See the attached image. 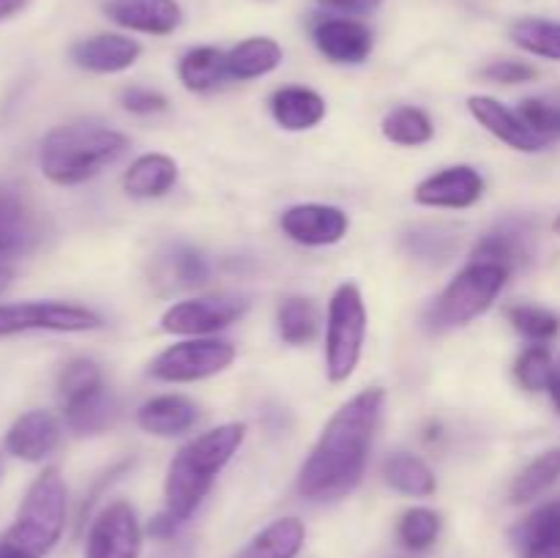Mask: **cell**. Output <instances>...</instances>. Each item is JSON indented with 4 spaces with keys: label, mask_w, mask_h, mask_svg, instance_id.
Masks as SVG:
<instances>
[{
    "label": "cell",
    "mask_w": 560,
    "mask_h": 558,
    "mask_svg": "<svg viewBox=\"0 0 560 558\" xmlns=\"http://www.w3.org/2000/svg\"><path fill=\"white\" fill-rule=\"evenodd\" d=\"M383 403V388H364L328 419L299 474V492L306 501H337L355 490L364 476Z\"/></svg>",
    "instance_id": "cell-1"
},
{
    "label": "cell",
    "mask_w": 560,
    "mask_h": 558,
    "mask_svg": "<svg viewBox=\"0 0 560 558\" xmlns=\"http://www.w3.org/2000/svg\"><path fill=\"white\" fill-rule=\"evenodd\" d=\"M244 435V425H222L186 443L175 454L167 468V479H164V503L178 523L197 512L202 498L211 492L217 476L241 449Z\"/></svg>",
    "instance_id": "cell-2"
},
{
    "label": "cell",
    "mask_w": 560,
    "mask_h": 558,
    "mask_svg": "<svg viewBox=\"0 0 560 558\" xmlns=\"http://www.w3.org/2000/svg\"><path fill=\"white\" fill-rule=\"evenodd\" d=\"M126 148L129 140L120 131L96 124H71L44 137L38 162L52 184L77 186L118 162Z\"/></svg>",
    "instance_id": "cell-3"
},
{
    "label": "cell",
    "mask_w": 560,
    "mask_h": 558,
    "mask_svg": "<svg viewBox=\"0 0 560 558\" xmlns=\"http://www.w3.org/2000/svg\"><path fill=\"white\" fill-rule=\"evenodd\" d=\"M69 492L58 468L42 470L25 492L14 523L0 536V558H44L66 525Z\"/></svg>",
    "instance_id": "cell-4"
},
{
    "label": "cell",
    "mask_w": 560,
    "mask_h": 558,
    "mask_svg": "<svg viewBox=\"0 0 560 558\" xmlns=\"http://www.w3.org/2000/svg\"><path fill=\"white\" fill-rule=\"evenodd\" d=\"M509 271L495 263H470L457 274L452 284L438 295L427 312V326L432 332H446L485 315L506 284Z\"/></svg>",
    "instance_id": "cell-5"
},
{
    "label": "cell",
    "mask_w": 560,
    "mask_h": 558,
    "mask_svg": "<svg viewBox=\"0 0 560 558\" xmlns=\"http://www.w3.org/2000/svg\"><path fill=\"white\" fill-rule=\"evenodd\" d=\"M366 334V310L355 284H339L328 304L326 370L334 383L348 381L361 359Z\"/></svg>",
    "instance_id": "cell-6"
},
{
    "label": "cell",
    "mask_w": 560,
    "mask_h": 558,
    "mask_svg": "<svg viewBox=\"0 0 560 558\" xmlns=\"http://www.w3.org/2000/svg\"><path fill=\"white\" fill-rule=\"evenodd\" d=\"M104 321L85 306L66 301H20L0 304V337H14L25 332H96Z\"/></svg>",
    "instance_id": "cell-7"
},
{
    "label": "cell",
    "mask_w": 560,
    "mask_h": 558,
    "mask_svg": "<svg viewBox=\"0 0 560 558\" xmlns=\"http://www.w3.org/2000/svg\"><path fill=\"white\" fill-rule=\"evenodd\" d=\"M235 348L224 339H186L151 361V375L167 383H191L228 370Z\"/></svg>",
    "instance_id": "cell-8"
},
{
    "label": "cell",
    "mask_w": 560,
    "mask_h": 558,
    "mask_svg": "<svg viewBox=\"0 0 560 558\" xmlns=\"http://www.w3.org/2000/svg\"><path fill=\"white\" fill-rule=\"evenodd\" d=\"M142 528L135 509L126 501L104 507L91 523L85 558H140Z\"/></svg>",
    "instance_id": "cell-9"
},
{
    "label": "cell",
    "mask_w": 560,
    "mask_h": 558,
    "mask_svg": "<svg viewBox=\"0 0 560 558\" xmlns=\"http://www.w3.org/2000/svg\"><path fill=\"white\" fill-rule=\"evenodd\" d=\"M246 306L249 304L244 299H233V295L180 301L164 312L162 328L167 334H180V337H200V334L228 328L230 323L244 315Z\"/></svg>",
    "instance_id": "cell-10"
},
{
    "label": "cell",
    "mask_w": 560,
    "mask_h": 558,
    "mask_svg": "<svg viewBox=\"0 0 560 558\" xmlns=\"http://www.w3.org/2000/svg\"><path fill=\"white\" fill-rule=\"evenodd\" d=\"M284 235L304 246H328L337 244L348 233V213L337 206H320L306 202L293 206L282 213Z\"/></svg>",
    "instance_id": "cell-11"
},
{
    "label": "cell",
    "mask_w": 560,
    "mask_h": 558,
    "mask_svg": "<svg viewBox=\"0 0 560 558\" xmlns=\"http://www.w3.org/2000/svg\"><path fill=\"white\" fill-rule=\"evenodd\" d=\"M104 14L115 25L151 36H170L184 22L178 0H107Z\"/></svg>",
    "instance_id": "cell-12"
},
{
    "label": "cell",
    "mask_w": 560,
    "mask_h": 558,
    "mask_svg": "<svg viewBox=\"0 0 560 558\" xmlns=\"http://www.w3.org/2000/svg\"><path fill=\"white\" fill-rule=\"evenodd\" d=\"M485 195V181L474 167H448L416 186V202L430 208H470Z\"/></svg>",
    "instance_id": "cell-13"
},
{
    "label": "cell",
    "mask_w": 560,
    "mask_h": 558,
    "mask_svg": "<svg viewBox=\"0 0 560 558\" xmlns=\"http://www.w3.org/2000/svg\"><path fill=\"white\" fill-rule=\"evenodd\" d=\"M468 109L481 126H485L490 135H495L498 140H503L506 146L517 148V151H541L547 146V137H541L539 131L530 129L523 120V115L514 113V109L503 107L501 102L490 96H470Z\"/></svg>",
    "instance_id": "cell-14"
},
{
    "label": "cell",
    "mask_w": 560,
    "mask_h": 558,
    "mask_svg": "<svg viewBox=\"0 0 560 558\" xmlns=\"http://www.w3.org/2000/svg\"><path fill=\"white\" fill-rule=\"evenodd\" d=\"M60 441V425L47 410H27L5 432V452L25 463L49 457Z\"/></svg>",
    "instance_id": "cell-15"
},
{
    "label": "cell",
    "mask_w": 560,
    "mask_h": 558,
    "mask_svg": "<svg viewBox=\"0 0 560 558\" xmlns=\"http://www.w3.org/2000/svg\"><path fill=\"white\" fill-rule=\"evenodd\" d=\"M142 47L129 36L120 33H98V36L82 38L71 47V60L80 69L96 71V74H115L137 63Z\"/></svg>",
    "instance_id": "cell-16"
},
{
    "label": "cell",
    "mask_w": 560,
    "mask_h": 558,
    "mask_svg": "<svg viewBox=\"0 0 560 558\" xmlns=\"http://www.w3.org/2000/svg\"><path fill=\"white\" fill-rule=\"evenodd\" d=\"M317 49L334 63H361L372 53V31L359 20H320L312 31Z\"/></svg>",
    "instance_id": "cell-17"
},
{
    "label": "cell",
    "mask_w": 560,
    "mask_h": 558,
    "mask_svg": "<svg viewBox=\"0 0 560 558\" xmlns=\"http://www.w3.org/2000/svg\"><path fill=\"white\" fill-rule=\"evenodd\" d=\"M38 239H42V228L25 197L11 186L0 184V257L31 252Z\"/></svg>",
    "instance_id": "cell-18"
},
{
    "label": "cell",
    "mask_w": 560,
    "mask_h": 558,
    "mask_svg": "<svg viewBox=\"0 0 560 558\" xmlns=\"http://www.w3.org/2000/svg\"><path fill=\"white\" fill-rule=\"evenodd\" d=\"M530 255H534V249H530L528 224L506 222L476 244L474 263H495L512 274L517 266H525Z\"/></svg>",
    "instance_id": "cell-19"
},
{
    "label": "cell",
    "mask_w": 560,
    "mask_h": 558,
    "mask_svg": "<svg viewBox=\"0 0 560 558\" xmlns=\"http://www.w3.org/2000/svg\"><path fill=\"white\" fill-rule=\"evenodd\" d=\"M197 421V405L180 394H162L153 397L137 410V425L159 438H173L191 430Z\"/></svg>",
    "instance_id": "cell-20"
},
{
    "label": "cell",
    "mask_w": 560,
    "mask_h": 558,
    "mask_svg": "<svg viewBox=\"0 0 560 558\" xmlns=\"http://www.w3.org/2000/svg\"><path fill=\"white\" fill-rule=\"evenodd\" d=\"M271 113L288 131H304L326 118V102L310 88H282L271 96Z\"/></svg>",
    "instance_id": "cell-21"
},
{
    "label": "cell",
    "mask_w": 560,
    "mask_h": 558,
    "mask_svg": "<svg viewBox=\"0 0 560 558\" xmlns=\"http://www.w3.org/2000/svg\"><path fill=\"white\" fill-rule=\"evenodd\" d=\"M175 181H178V164L173 159L164 156V153H145L137 162H131L124 186L131 197L151 200V197L167 195Z\"/></svg>",
    "instance_id": "cell-22"
},
{
    "label": "cell",
    "mask_w": 560,
    "mask_h": 558,
    "mask_svg": "<svg viewBox=\"0 0 560 558\" xmlns=\"http://www.w3.org/2000/svg\"><path fill=\"white\" fill-rule=\"evenodd\" d=\"M306 528L299 518L273 520L235 558H295L304 547Z\"/></svg>",
    "instance_id": "cell-23"
},
{
    "label": "cell",
    "mask_w": 560,
    "mask_h": 558,
    "mask_svg": "<svg viewBox=\"0 0 560 558\" xmlns=\"http://www.w3.org/2000/svg\"><path fill=\"white\" fill-rule=\"evenodd\" d=\"M282 63V47L268 36L246 38L228 53V69L233 80H255L271 74Z\"/></svg>",
    "instance_id": "cell-24"
},
{
    "label": "cell",
    "mask_w": 560,
    "mask_h": 558,
    "mask_svg": "<svg viewBox=\"0 0 560 558\" xmlns=\"http://www.w3.org/2000/svg\"><path fill=\"white\" fill-rule=\"evenodd\" d=\"M178 77L189 91H213V88L224 85L230 77L228 69V53L217 47H197L180 58L178 63Z\"/></svg>",
    "instance_id": "cell-25"
},
{
    "label": "cell",
    "mask_w": 560,
    "mask_h": 558,
    "mask_svg": "<svg viewBox=\"0 0 560 558\" xmlns=\"http://www.w3.org/2000/svg\"><path fill=\"white\" fill-rule=\"evenodd\" d=\"M402 249L421 263H446L459 249V235L446 224H413L402 235Z\"/></svg>",
    "instance_id": "cell-26"
},
{
    "label": "cell",
    "mask_w": 560,
    "mask_h": 558,
    "mask_svg": "<svg viewBox=\"0 0 560 558\" xmlns=\"http://www.w3.org/2000/svg\"><path fill=\"white\" fill-rule=\"evenodd\" d=\"M383 476H386L388 485L397 492H405V496L413 498H427L435 492L438 481L435 474H432L430 465L421 457L408 452H397L386 460L383 465Z\"/></svg>",
    "instance_id": "cell-27"
},
{
    "label": "cell",
    "mask_w": 560,
    "mask_h": 558,
    "mask_svg": "<svg viewBox=\"0 0 560 558\" xmlns=\"http://www.w3.org/2000/svg\"><path fill=\"white\" fill-rule=\"evenodd\" d=\"M63 416L69 430H74L77 435H96V432H104L107 427L115 425V419H118V399L107 388H102V392L91 394L82 403L63 408Z\"/></svg>",
    "instance_id": "cell-28"
},
{
    "label": "cell",
    "mask_w": 560,
    "mask_h": 558,
    "mask_svg": "<svg viewBox=\"0 0 560 558\" xmlns=\"http://www.w3.org/2000/svg\"><path fill=\"white\" fill-rule=\"evenodd\" d=\"M558 479H560V446L550 449V452H545L541 457H536L528 468H523V474H520L512 485V501L514 503L534 501V498H539L541 492L550 490Z\"/></svg>",
    "instance_id": "cell-29"
},
{
    "label": "cell",
    "mask_w": 560,
    "mask_h": 558,
    "mask_svg": "<svg viewBox=\"0 0 560 558\" xmlns=\"http://www.w3.org/2000/svg\"><path fill=\"white\" fill-rule=\"evenodd\" d=\"M512 42L523 47L525 53H534L539 58L560 60V22L539 20V16H528V20L514 22L509 31Z\"/></svg>",
    "instance_id": "cell-30"
},
{
    "label": "cell",
    "mask_w": 560,
    "mask_h": 558,
    "mask_svg": "<svg viewBox=\"0 0 560 558\" xmlns=\"http://www.w3.org/2000/svg\"><path fill=\"white\" fill-rule=\"evenodd\" d=\"M102 370L91 359H71L58 375V397L63 403V408L82 403V399L102 392Z\"/></svg>",
    "instance_id": "cell-31"
},
{
    "label": "cell",
    "mask_w": 560,
    "mask_h": 558,
    "mask_svg": "<svg viewBox=\"0 0 560 558\" xmlns=\"http://www.w3.org/2000/svg\"><path fill=\"white\" fill-rule=\"evenodd\" d=\"M320 317L312 301L288 299L279 306V334L288 345H306L317 337Z\"/></svg>",
    "instance_id": "cell-32"
},
{
    "label": "cell",
    "mask_w": 560,
    "mask_h": 558,
    "mask_svg": "<svg viewBox=\"0 0 560 558\" xmlns=\"http://www.w3.org/2000/svg\"><path fill=\"white\" fill-rule=\"evenodd\" d=\"M383 135L386 140L397 142V146H424L432 140L435 129L432 120L427 118L424 109L419 107H399L383 120Z\"/></svg>",
    "instance_id": "cell-33"
},
{
    "label": "cell",
    "mask_w": 560,
    "mask_h": 558,
    "mask_svg": "<svg viewBox=\"0 0 560 558\" xmlns=\"http://www.w3.org/2000/svg\"><path fill=\"white\" fill-rule=\"evenodd\" d=\"M397 534L408 550H427V547L435 545L438 534H441V514L424 507L408 509L399 518Z\"/></svg>",
    "instance_id": "cell-34"
},
{
    "label": "cell",
    "mask_w": 560,
    "mask_h": 558,
    "mask_svg": "<svg viewBox=\"0 0 560 558\" xmlns=\"http://www.w3.org/2000/svg\"><path fill=\"white\" fill-rule=\"evenodd\" d=\"M164 279H170V284H175V288H195V284H202L208 279L206 257L200 252L178 246V249H173L164 257Z\"/></svg>",
    "instance_id": "cell-35"
},
{
    "label": "cell",
    "mask_w": 560,
    "mask_h": 558,
    "mask_svg": "<svg viewBox=\"0 0 560 558\" xmlns=\"http://www.w3.org/2000/svg\"><path fill=\"white\" fill-rule=\"evenodd\" d=\"M509 321H512V326L520 334H525L528 339H536V342L552 339L560 332L558 317L552 312L539 310V306H512L509 310Z\"/></svg>",
    "instance_id": "cell-36"
},
{
    "label": "cell",
    "mask_w": 560,
    "mask_h": 558,
    "mask_svg": "<svg viewBox=\"0 0 560 558\" xmlns=\"http://www.w3.org/2000/svg\"><path fill=\"white\" fill-rule=\"evenodd\" d=\"M552 375H556V364H552L550 353H547L545 348H528L517 359V381L523 383L528 392L550 388Z\"/></svg>",
    "instance_id": "cell-37"
},
{
    "label": "cell",
    "mask_w": 560,
    "mask_h": 558,
    "mask_svg": "<svg viewBox=\"0 0 560 558\" xmlns=\"http://www.w3.org/2000/svg\"><path fill=\"white\" fill-rule=\"evenodd\" d=\"M517 113L547 140L560 137V98H525Z\"/></svg>",
    "instance_id": "cell-38"
},
{
    "label": "cell",
    "mask_w": 560,
    "mask_h": 558,
    "mask_svg": "<svg viewBox=\"0 0 560 558\" xmlns=\"http://www.w3.org/2000/svg\"><path fill=\"white\" fill-rule=\"evenodd\" d=\"M539 531H560V498L539 507L534 514H528V518L517 525V531H514V539L528 534H539Z\"/></svg>",
    "instance_id": "cell-39"
},
{
    "label": "cell",
    "mask_w": 560,
    "mask_h": 558,
    "mask_svg": "<svg viewBox=\"0 0 560 558\" xmlns=\"http://www.w3.org/2000/svg\"><path fill=\"white\" fill-rule=\"evenodd\" d=\"M481 77L492 82H503V85H517V82H528L536 77L534 66L523 63V60H495L481 71Z\"/></svg>",
    "instance_id": "cell-40"
},
{
    "label": "cell",
    "mask_w": 560,
    "mask_h": 558,
    "mask_svg": "<svg viewBox=\"0 0 560 558\" xmlns=\"http://www.w3.org/2000/svg\"><path fill=\"white\" fill-rule=\"evenodd\" d=\"M514 542L523 547V558H560V531H539Z\"/></svg>",
    "instance_id": "cell-41"
},
{
    "label": "cell",
    "mask_w": 560,
    "mask_h": 558,
    "mask_svg": "<svg viewBox=\"0 0 560 558\" xmlns=\"http://www.w3.org/2000/svg\"><path fill=\"white\" fill-rule=\"evenodd\" d=\"M124 107L137 115H151L167 109V98L156 91H148V88H129L124 93Z\"/></svg>",
    "instance_id": "cell-42"
},
{
    "label": "cell",
    "mask_w": 560,
    "mask_h": 558,
    "mask_svg": "<svg viewBox=\"0 0 560 558\" xmlns=\"http://www.w3.org/2000/svg\"><path fill=\"white\" fill-rule=\"evenodd\" d=\"M323 9L339 11V14H372L381 9L386 0H317Z\"/></svg>",
    "instance_id": "cell-43"
},
{
    "label": "cell",
    "mask_w": 560,
    "mask_h": 558,
    "mask_svg": "<svg viewBox=\"0 0 560 558\" xmlns=\"http://www.w3.org/2000/svg\"><path fill=\"white\" fill-rule=\"evenodd\" d=\"M175 525H178V520H175L170 512H164L151 523V534L153 536H170L175 531Z\"/></svg>",
    "instance_id": "cell-44"
},
{
    "label": "cell",
    "mask_w": 560,
    "mask_h": 558,
    "mask_svg": "<svg viewBox=\"0 0 560 558\" xmlns=\"http://www.w3.org/2000/svg\"><path fill=\"white\" fill-rule=\"evenodd\" d=\"M27 5V0H0V22L11 20L14 14H20Z\"/></svg>",
    "instance_id": "cell-45"
},
{
    "label": "cell",
    "mask_w": 560,
    "mask_h": 558,
    "mask_svg": "<svg viewBox=\"0 0 560 558\" xmlns=\"http://www.w3.org/2000/svg\"><path fill=\"white\" fill-rule=\"evenodd\" d=\"M550 392H552V397H560V361L556 364V375H552V383H550Z\"/></svg>",
    "instance_id": "cell-46"
},
{
    "label": "cell",
    "mask_w": 560,
    "mask_h": 558,
    "mask_svg": "<svg viewBox=\"0 0 560 558\" xmlns=\"http://www.w3.org/2000/svg\"><path fill=\"white\" fill-rule=\"evenodd\" d=\"M9 279H11V271H9V266H5V263H3V257H0V290H3L5 284H9Z\"/></svg>",
    "instance_id": "cell-47"
},
{
    "label": "cell",
    "mask_w": 560,
    "mask_h": 558,
    "mask_svg": "<svg viewBox=\"0 0 560 558\" xmlns=\"http://www.w3.org/2000/svg\"><path fill=\"white\" fill-rule=\"evenodd\" d=\"M552 228H556V233H558V235H560V217H558V219H556V224H552Z\"/></svg>",
    "instance_id": "cell-48"
},
{
    "label": "cell",
    "mask_w": 560,
    "mask_h": 558,
    "mask_svg": "<svg viewBox=\"0 0 560 558\" xmlns=\"http://www.w3.org/2000/svg\"><path fill=\"white\" fill-rule=\"evenodd\" d=\"M0 479H3V457H0Z\"/></svg>",
    "instance_id": "cell-49"
},
{
    "label": "cell",
    "mask_w": 560,
    "mask_h": 558,
    "mask_svg": "<svg viewBox=\"0 0 560 558\" xmlns=\"http://www.w3.org/2000/svg\"><path fill=\"white\" fill-rule=\"evenodd\" d=\"M556 405H558V408H560V397H558V399H556Z\"/></svg>",
    "instance_id": "cell-50"
}]
</instances>
